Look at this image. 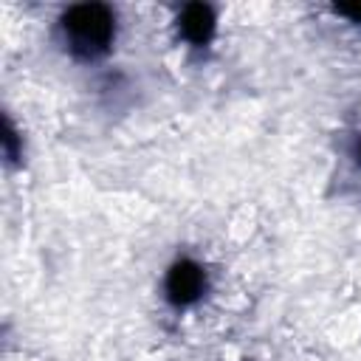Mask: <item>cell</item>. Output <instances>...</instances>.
I'll return each mask as SVG.
<instances>
[{
  "mask_svg": "<svg viewBox=\"0 0 361 361\" xmlns=\"http://www.w3.org/2000/svg\"><path fill=\"white\" fill-rule=\"evenodd\" d=\"M62 37L71 54L96 59L116 39V14L104 6H73L62 17Z\"/></svg>",
  "mask_w": 361,
  "mask_h": 361,
  "instance_id": "obj_1",
  "label": "cell"
},
{
  "mask_svg": "<svg viewBox=\"0 0 361 361\" xmlns=\"http://www.w3.org/2000/svg\"><path fill=\"white\" fill-rule=\"evenodd\" d=\"M164 288H166V299H169L172 305H178V307H180V305H192L195 299H200V293H203V288H206V274H203V268H200L197 262H192V259H178V262L169 268Z\"/></svg>",
  "mask_w": 361,
  "mask_h": 361,
  "instance_id": "obj_2",
  "label": "cell"
},
{
  "mask_svg": "<svg viewBox=\"0 0 361 361\" xmlns=\"http://www.w3.org/2000/svg\"><path fill=\"white\" fill-rule=\"evenodd\" d=\"M183 31L195 39V42H200V39H206L209 37V31H212V25H214V20H212V14H209V8H203V6H189L186 8V17H183Z\"/></svg>",
  "mask_w": 361,
  "mask_h": 361,
  "instance_id": "obj_3",
  "label": "cell"
}]
</instances>
